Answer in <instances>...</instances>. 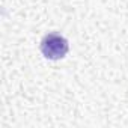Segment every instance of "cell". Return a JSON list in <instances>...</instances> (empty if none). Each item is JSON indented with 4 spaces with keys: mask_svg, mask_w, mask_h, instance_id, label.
Returning <instances> with one entry per match:
<instances>
[{
    "mask_svg": "<svg viewBox=\"0 0 128 128\" xmlns=\"http://www.w3.org/2000/svg\"><path fill=\"white\" fill-rule=\"evenodd\" d=\"M42 53L48 59H59L63 57L68 51V42L59 35H48L44 38L41 45Z\"/></svg>",
    "mask_w": 128,
    "mask_h": 128,
    "instance_id": "cell-1",
    "label": "cell"
}]
</instances>
